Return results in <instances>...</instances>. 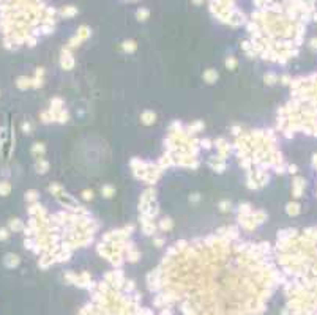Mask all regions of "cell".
Returning <instances> with one entry per match:
<instances>
[{"label":"cell","instance_id":"30bf717a","mask_svg":"<svg viewBox=\"0 0 317 315\" xmlns=\"http://www.w3.org/2000/svg\"><path fill=\"white\" fill-rule=\"evenodd\" d=\"M29 82H30L29 79H25V77H19V80H17V87H19V88H25V85H27V87L30 85Z\"/></svg>","mask_w":317,"mask_h":315},{"label":"cell","instance_id":"277c9868","mask_svg":"<svg viewBox=\"0 0 317 315\" xmlns=\"http://www.w3.org/2000/svg\"><path fill=\"white\" fill-rule=\"evenodd\" d=\"M301 188H303V180L297 178V180H295V183H294V194H295V197H300V194H301Z\"/></svg>","mask_w":317,"mask_h":315},{"label":"cell","instance_id":"7a4b0ae2","mask_svg":"<svg viewBox=\"0 0 317 315\" xmlns=\"http://www.w3.org/2000/svg\"><path fill=\"white\" fill-rule=\"evenodd\" d=\"M77 36L81 40H87L88 36H90V29L87 25H82V27H79V30H77Z\"/></svg>","mask_w":317,"mask_h":315},{"label":"cell","instance_id":"6da1fadb","mask_svg":"<svg viewBox=\"0 0 317 315\" xmlns=\"http://www.w3.org/2000/svg\"><path fill=\"white\" fill-rule=\"evenodd\" d=\"M73 63H74V60H73V57H71L70 51H68V49H67V51H63V57H62V66H63L65 69H70V68L73 66Z\"/></svg>","mask_w":317,"mask_h":315},{"label":"cell","instance_id":"52a82bcc","mask_svg":"<svg viewBox=\"0 0 317 315\" xmlns=\"http://www.w3.org/2000/svg\"><path fill=\"white\" fill-rule=\"evenodd\" d=\"M204 77H205V80H207V82H213V80H216V77H218V73H216V71H211V69H208L207 73L204 74Z\"/></svg>","mask_w":317,"mask_h":315},{"label":"cell","instance_id":"8fae6325","mask_svg":"<svg viewBox=\"0 0 317 315\" xmlns=\"http://www.w3.org/2000/svg\"><path fill=\"white\" fill-rule=\"evenodd\" d=\"M8 192H10V184L2 183V184H0V194H2V196H6Z\"/></svg>","mask_w":317,"mask_h":315},{"label":"cell","instance_id":"9c48e42d","mask_svg":"<svg viewBox=\"0 0 317 315\" xmlns=\"http://www.w3.org/2000/svg\"><path fill=\"white\" fill-rule=\"evenodd\" d=\"M123 51H126V52H133V51H136V43H134V41H125V43H123Z\"/></svg>","mask_w":317,"mask_h":315},{"label":"cell","instance_id":"5bb4252c","mask_svg":"<svg viewBox=\"0 0 317 315\" xmlns=\"http://www.w3.org/2000/svg\"><path fill=\"white\" fill-rule=\"evenodd\" d=\"M103 192L106 194V197H110V196H112V192H114V189L109 188V186H106V188H103Z\"/></svg>","mask_w":317,"mask_h":315},{"label":"cell","instance_id":"9a60e30c","mask_svg":"<svg viewBox=\"0 0 317 315\" xmlns=\"http://www.w3.org/2000/svg\"><path fill=\"white\" fill-rule=\"evenodd\" d=\"M6 238H8L6 230H0V239H6Z\"/></svg>","mask_w":317,"mask_h":315},{"label":"cell","instance_id":"ffe728a7","mask_svg":"<svg viewBox=\"0 0 317 315\" xmlns=\"http://www.w3.org/2000/svg\"><path fill=\"white\" fill-rule=\"evenodd\" d=\"M193 2H194V3H196V5H200V3H202V2H204V0H193Z\"/></svg>","mask_w":317,"mask_h":315},{"label":"cell","instance_id":"44dd1931","mask_svg":"<svg viewBox=\"0 0 317 315\" xmlns=\"http://www.w3.org/2000/svg\"><path fill=\"white\" fill-rule=\"evenodd\" d=\"M312 19L317 22V13H312Z\"/></svg>","mask_w":317,"mask_h":315},{"label":"cell","instance_id":"5b68a950","mask_svg":"<svg viewBox=\"0 0 317 315\" xmlns=\"http://www.w3.org/2000/svg\"><path fill=\"white\" fill-rule=\"evenodd\" d=\"M153 122H155V114L153 112H144V115H142V123L152 125Z\"/></svg>","mask_w":317,"mask_h":315},{"label":"cell","instance_id":"7c38bea8","mask_svg":"<svg viewBox=\"0 0 317 315\" xmlns=\"http://www.w3.org/2000/svg\"><path fill=\"white\" fill-rule=\"evenodd\" d=\"M226 66H227L229 69L235 68V66H237V60H235V58H232V57H230V58H227V60H226Z\"/></svg>","mask_w":317,"mask_h":315},{"label":"cell","instance_id":"d6986e66","mask_svg":"<svg viewBox=\"0 0 317 315\" xmlns=\"http://www.w3.org/2000/svg\"><path fill=\"white\" fill-rule=\"evenodd\" d=\"M311 44H312V48H317V38H314V40L311 41Z\"/></svg>","mask_w":317,"mask_h":315},{"label":"cell","instance_id":"8992f818","mask_svg":"<svg viewBox=\"0 0 317 315\" xmlns=\"http://www.w3.org/2000/svg\"><path fill=\"white\" fill-rule=\"evenodd\" d=\"M136 16H137V19H139V21H147V19H148V16H150V11L145 10V8H141V10H137Z\"/></svg>","mask_w":317,"mask_h":315},{"label":"cell","instance_id":"ba28073f","mask_svg":"<svg viewBox=\"0 0 317 315\" xmlns=\"http://www.w3.org/2000/svg\"><path fill=\"white\" fill-rule=\"evenodd\" d=\"M298 211H300V207H298V203H289L287 205V213L289 214H298Z\"/></svg>","mask_w":317,"mask_h":315},{"label":"cell","instance_id":"3957f363","mask_svg":"<svg viewBox=\"0 0 317 315\" xmlns=\"http://www.w3.org/2000/svg\"><path fill=\"white\" fill-rule=\"evenodd\" d=\"M77 13V10L74 6H65V8H62L60 10V14L62 16H67V17H70V16H74Z\"/></svg>","mask_w":317,"mask_h":315},{"label":"cell","instance_id":"4fadbf2b","mask_svg":"<svg viewBox=\"0 0 317 315\" xmlns=\"http://www.w3.org/2000/svg\"><path fill=\"white\" fill-rule=\"evenodd\" d=\"M161 227H163V228H166V230H169V228L172 227V222H171L169 219H164V221L161 222Z\"/></svg>","mask_w":317,"mask_h":315},{"label":"cell","instance_id":"ac0fdd59","mask_svg":"<svg viewBox=\"0 0 317 315\" xmlns=\"http://www.w3.org/2000/svg\"><path fill=\"white\" fill-rule=\"evenodd\" d=\"M303 2H304L306 5H309V6H314V3H315V0H303Z\"/></svg>","mask_w":317,"mask_h":315},{"label":"cell","instance_id":"e0dca14e","mask_svg":"<svg viewBox=\"0 0 317 315\" xmlns=\"http://www.w3.org/2000/svg\"><path fill=\"white\" fill-rule=\"evenodd\" d=\"M92 197H93L92 191H90V192H88V191H85V192H84V199H87V200H88V199H92Z\"/></svg>","mask_w":317,"mask_h":315},{"label":"cell","instance_id":"2e32d148","mask_svg":"<svg viewBox=\"0 0 317 315\" xmlns=\"http://www.w3.org/2000/svg\"><path fill=\"white\" fill-rule=\"evenodd\" d=\"M11 228H14V230H17V228H21V224H19V222H17V221H16V222L13 221V222H11Z\"/></svg>","mask_w":317,"mask_h":315}]
</instances>
